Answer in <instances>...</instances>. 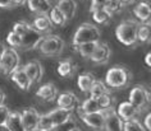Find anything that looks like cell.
Here are the masks:
<instances>
[{"label":"cell","instance_id":"1","mask_svg":"<svg viewBox=\"0 0 151 131\" xmlns=\"http://www.w3.org/2000/svg\"><path fill=\"white\" fill-rule=\"evenodd\" d=\"M132 80L131 70L122 65H115L108 70L105 75V85L111 89H122L129 85Z\"/></svg>","mask_w":151,"mask_h":131},{"label":"cell","instance_id":"2","mask_svg":"<svg viewBox=\"0 0 151 131\" xmlns=\"http://www.w3.org/2000/svg\"><path fill=\"white\" fill-rule=\"evenodd\" d=\"M100 37H101V32L97 25L92 23H83L76 31L73 38H72V43L74 45V47H77L83 43L100 41Z\"/></svg>","mask_w":151,"mask_h":131},{"label":"cell","instance_id":"3","mask_svg":"<svg viewBox=\"0 0 151 131\" xmlns=\"http://www.w3.org/2000/svg\"><path fill=\"white\" fill-rule=\"evenodd\" d=\"M137 27L138 24L133 21H124L115 29V37L120 43L127 47L134 46L137 42Z\"/></svg>","mask_w":151,"mask_h":131},{"label":"cell","instance_id":"4","mask_svg":"<svg viewBox=\"0 0 151 131\" xmlns=\"http://www.w3.org/2000/svg\"><path fill=\"white\" fill-rule=\"evenodd\" d=\"M65 42L58 35H47L39 43V50L44 56H59L64 51Z\"/></svg>","mask_w":151,"mask_h":131},{"label":"cell","instance_id":"5","mask_svg":"<svg viewBox=\"0 0 151 131\" xmlns=\"http://www.w3.org/2000/svg\"><path fill=\"white\" fill-rule=\"evenodd\" d=\"M19 55L16 51V48H5L4 54H3L1 61H0V70L4 75L9 76L17 68H19Z\"/></svg>","mask_w":151,"mask_h":131},{"label":"cell","instance_id":"6","mask_svg":"<svg viewBox=\"0 0 151 131\" xmlns=\"http://www.w3.org/2000/svg\"><path fill=\"white\" fill-rule=\"evenodd\" d=\"M129 103H132L137 110L141 112L146 110L150 104V93L143 85H136L129 93Z\"/></svg>","mask_w":151,"mask_h":131},{"label":"cell","instance_id":"7","mask_svg":"<svg viewBox=\"0 0 151 131\" xmlns=\"http://www.w3.org/2000/svg\"><path fill=\"white\" fill-rule=\"evenodd\" d=\"M22 123L26 131H35L39 129V120H40V113L36 108L28 107L23 111L21 115Z\"/></svg>","mask_w":151,"mask_h":131},{"label":"cell","instance_id":"8","mask_svg":"<svg viewBox=\"0 0 151 131\" xmlns=\"http://www.w3.org/2000/svg\"><path fill=\"white\" fill-rule=\"evenodd\" d=\"M42 38H44V35H41L40 32H37L36 29H33L32 25H31L28 31L21 37L19 48H22V50H24V51L35 48L36 46H39V43L41 42Z\"/></svg>","mask_w":151,"mask_h":131},{"label":"cell","instance_id":"9","mask_svg":"<svg viewBox=\"0 0 151 131\" xmlns=\"http://www.w3.org/2000/svg\"><path fill=\"white\" fill-rule=\"evenodd\" d=\"M104 113H105V123H104L105 131H123V121L116 115L114 108L104 111Z\"/></svg>","mask_w":151,"mask_h":131},{"label":"cell","instance_id":"10","mask_svg":"<svg viewBox=\"0 0 151 131\" xmlns=\"http://www.w3.org/2000/svg\"><path fill=\"white\" fill-rule=\"evenodd\" d=\"M56 103H58L59 108H63V110L67 111H72L73 112L74 110L78 108V98L74 93L72 92H64L62 94H59L56 97Z\"/></svg>","mask_w":151,"mask_h":131},{"label":"cell","instance_id":"11","mask_svg":"<svg viewBox=\"0 0 151 131\" xmlns=\"http://www.w3.org/2000/svg\"><path fill=\"white\" fill-rule=\"evenodd\" d=\"M111 56V50H110V46L106 43V42H99L97 45L96 50L93 51V54L91 55L90 60L93 62V64H105L109 61Z\"/></svg>","mask_w":151,"mask_h":131},{"label":"cell","instance_id":"12","mask_svg":"<svg viewBox=\"0 0 151 131\" xmlns=\"http://www.w3.org/2000/svg\"><path fill=\"white\" fill-rule=\"evenodd\" d=\"M115 112H116V115L119 116V118L122 120L123 122L131 121V120H136L137 118V116L139 115V111L132 103L128 102V101L127 102L120 103L118 106V110H116Z\"/></svg>","mask_w":151,"mask_h":131},{"label":"cell","instance_id":"13","mask_svg":"<svg viewBox=\"0 0 151 131\" xmlns=\"http://www.w3.org/2000/svg\"><path fill=\"white\" fill-rule=\"evenodd\" d=\"M23 69H24L26 75L28 76L29 81H31V84L40 81L44 75L42 65H41L39 61H29L26 64V65H23Z\"/></svg>","mask_w":151,"mask_h":131},{"label":"cell","instance_id":"14","mask_svg":"<svg viewBox=\"0 0 151 131\" xmlns=\"http://www.w3.org/2000/svg\"><path fill=\"white\" fill-rule=\"evenodd\" d=\"M82 121L86 125L92 127L96 130H103L104 129V123H105V113L104 111H97L93 113H88V115H80Z\"/></svg>","mask_w":151,"mask_h":131},{"label":"cell","instance_id":"15","mask_svg":"<svg viewBox=\"0 0 151 131\" xmlns=\"http://www.w3.org/2000/svg\"><path fill=\"white\" fill-rule=\"evenodd\" d=\"M26 3L28 5V9L39 16H47L51 9V3L49 0H27Z\"/></svg>","mask_w":151,"mask_h":131},{"label":"cell","instance_id":"16","mask_svg":"<svg viewBox=\"0 0 151 131\" xmlns=\"http://www.w3.org/2000/svg\"><path fill=\"white\" fill-rule=\"evenodd\" d=\"M10 78H12V80L18 85V87H19V89H22V91H28V89L31 88V85H32L31 81H29V79H28V76L26 75L23 66L17 68L12 73Z\"/></svg>","mask_w":151,"mask_h":131},{"label":"cell","instance_id":"17","mask_svg":"<svg viewBox=\"0 0 151 131\" xmlns=\"http://www.w3.org/2000/svg\"><path fill=\"white\" fill-rule=\"evenodd\" d=\"M136 18L142 23H149L151 17V5L149 1H139L133 9Z\"/></svg>","mask_w":151,"mask_h":131},{"label":"cell","instance_id":"18","mask_svg":"<svg viewBox=\"0 0 151 131\" xmlns=\"http://www.w3.org/2000/svg\"><path fill=\"white\" fill-rule=\"evenodd\" d=\"M36 97L42 101H46V102H50V101H54L58 97V89L52 83H47L37 89Z\"/></svg>","mask_w":151,"mask_h":131},{"label":"cell","instance_id":"19","mask_svg":"<svg viewBox=\"0 0 151 131\" xmlns=\"http://www.w3.org/2000/svg\"><path fill=\"white\" fill-rule=\"evenodd\" d=\"M55 6L63 13L67 21L72 19L76 14V10H77V4L74 0H58V4Z\"/></svg>","mask_w":151,"mask_h":131},{"label":"cell","instance_id":"20","mask_svg":"<svg viewBox=\"0 0 151 131\" xmlns=\"http://www.w3.org/2000/svg\"><path fill=\"white\" fill-rule=\"evenodd\" d=\"M47 115L52 122V126H58L60 123H63L64 121H67L68 118H70L72 116H73V112L58 107V108H55V110H52L51 112H49Z\"/></svg>","mask_w":151,"mask_h":131},{"label":"cell","instance_id":"21","mask_svg":"<svg viewBox=\"0 0 151 131\" xmlns=\"http://www.w3.org/2000/svg\"><path fill=\"white\" fill-rule=\"evenodd\" d=\"M33 29H36L37 32H40L41 35H45V33H49L51 31V28L54 25L51 24L50 19H49L47 16H39L37 18H35L33 23L31 24Z\"/></svg>","mask_w":151,"mask_h":131},{"label":"cell","instance_id":"22","mask_svg":"<svg viewBox=\"0 0 151 131\" xmlns=\"http://www.w3.org/2000/svg\"><path fill=\"white\" fill-rule=\"evenodd\" d=\"M76 73V64L72 60H62L58 65V74L62 78H72Z\"/></svg>","mask_w":151,"mask_h":131},{"label":"cell","instance_id":"23","mask_svg":"<svg viewBox=\"0 0 151 131\" xmlns=\"http://www.w3.org/2000/svg\"><path fill=\"white\" fill-rule=\"evenodd\" d=\"M5 126L8 129V131H26L23 127V123H22L19 112H10Z\"/></svg>","mask_w":151,"mask_h":131},{"label":"cell","instance_id":"24","mask_svg":"<svg viewBox=\"0 0 151 131\" xmlns=\"http://www.w3.org/2000/svg\"><path fill=\"white\" fill-rule=\"evenodd\" d=\"M80 115H88V113H93V112L101 111L99 107V103H97V99L93 98H87L82 102L81 107L77 108Z\"/></svg>","mask_w":151,"mask_h":131},{"label":"cell","instance_id":"25","mask_svg":"<svg viewBox=\"0 0 151 131\" xmlns=\"http://www.w3.org/2000/svg\"><path fill=\"white\" fill-rule=\"evenodd\" d=\"M90 98H93V99H97L100 98L101 96L106 94V93H109V88L105 85L104 81L101 80H95L91 85V88H90Z\"/></svg>","mask_w":151,"mask_h":131},{"label":"cell","instance_id":"26","mask_svg":"<svg viewBox=\"0 0 151 131\" xmlns=\"http://www.w3.org/2000/svg\"><path fill=\"white\" fill-rule=\"evenodd\" d=\"M95 76L92 75L91 73H82L78 75V79H77V84H78V88L81 89V92L83 93H87L91 88L92 83L95 81Z\"/></svg>","mask_w":151,"mask_h":131},{"label":"cell","instance_id":"27","mask_svg":"<svg viewBox=\"0 0 151 131\" xmlns=\"http://www.w3.org/2000/svg\"><path fill=\"white\" fill-rule=\"evenodd\" d=\"M49 19H50L52 25H56V27H62V25L65 24V17L63 16V13L56 8V6H51L50 12H49Z\"/></svg>","mask_w":151,"mask_h":131},{"label":"cell","instance_id":"28","mask_svg":"<svg viewBox=\"0 0 151 131\" xmlns=\"http://www.w3.org/2000/svg\"><path fill=\"white\" fill-rule=\"evenodd\" d=\"M100 41H95V42H88V43H83V45H80V46L76 47V50L80 52V55L85 59H90L91 55L93 54V51L96 50L97 45H99Z\"/></svg>","mask_w":151,"mask_h":131},{"label":"cell","instance_id":"29","mask_svg":"<svg viewBox=\"0 0 151 131\" xmlns=\"http://www.w3.org/2000/svg\"><path fill=\"white\" fill-rule=\"evenodd\" d=\"M151 27L150 23H142L137 27V41L139 42H150Z\"/></svg>","mask_w":151,"mask_h":131},{"label":"cell","instance_id":"30","mask_svg":"<svg viewBox=\"0 0 151 131\" xmlns=\"http://www.w3.org/2000/svg\"><path fill=\"white\" fill-rule=\"evenodd\" d=\"M111 14L106 9H99L92 12V19L99 24H108L111 21Z\"/></svg>","mask_w":151,"mask_h":131},{"label":"cell","instance_id":"31","mask_svg":"<svg viewBox=\"0 0 151 131\" xmlns=\"http://www.w3.org/2000/svg\"><path fill=\"white\" fill-rule=\"evenodd\" d=\"M97 103H99V107L101 111H106V110H111L114 108V98L110 93H106V94L101 96L100 98H97Z\"/></svg>","mask_w":151,"mask_h":131},{"label":"cell","instance_id":"32","mask_svg":"<svg viewBox=\"0 0 151 131\" xmlns=\"http://www.w3.org/2000/svg\"><path fill=\"white\" fill-rule=\"evenodd\" d=\"M77 129V121L76 118L72 116L70 118H68L67 121H64L63 123H60L58 126H54L51 129V131H73Z\"/></svg>","mask_w":151,"mask_h":131},{"label":"cell","instance_id":"33","mask_svg":"<svg viewBox=\"0 0 151 131\" xmlns=\"http://www.w3.org/2000/svg\"><path fill=\"white\" fill-rule=\"evenodd\" d=\"M122 8H123V4L120 0H108L104 9H106L113 16V14H115V13H119L120 10H122Z\"/></svg>","mask_w":151,"mask_h":131},{"label":"cell","instance_id":"34","mask_svg":"<svg viewBox=\"0 0 151 131\" xmlns=\"http://www.w3.org/2000/svg\"><path fill=\"white\" fill-rule=\"evenodd\" d=\"M123 131H146V129L137 120H131L123 122Z\"/></svg>","mask_w":151,"mask_h":131},{"label":"cell","instance_id":"35","mask_svg":"<svg viewBox=\"0 0 151 131\" xmlns=\"http://www.w3.org/2000/svg\"><path fill=\"white\" fill-rule=\"evenodd\" d=\"M52 122L49 115H40V120H39V130H44V131H51L52 129Z\"/></svg>","mask_w":151,"mask_h":131},{"label":"cell","instance_id":"36","mask_svg":"<svg viewBox=\"0 0 151 131\" xmlns=\"http://www.w3.org/2000/svg\"><path fill=\"white\" fill-rule=\"evenodd\" d=\"M29 27H31V24H28L27 22L19 21V22H17V23H14V25H13V32L17 33L18 36L22 37L29 29Z\"/></svg>","mask_w":151,"mask_h":131},{"label":"cell","instance_id":"37","mask_svg":"<svg viewBox=\"0 0 151 131\" xmlns=\"http://www.w3.org/2000/svg\"><path fill=\"white\" fill-rule=\"evenodd\" d=\"M6 42L9 43V46L12 48H19L21 46V36H18L17 33H14L13 31L8 33L6 36Z\"/></svg>","mask_w":151,"mask_h":131},{"label":"cell","instance_id":"38","mask_svg":"<svg viewBox=\"0 0 151 131\" xmlns=\"http://www.w3.org/2000/svg\"><path fill=\"white\" fill-rule=\"evenodd\" d=\"M9 115H10V110L4 104H1L0 106V126H4L6 123Z\"/></svg>","mask_w":151,"mask_h":131},{"label":"cell","instance_id":"39","mask_svg":"<svg viewBox=\"0 0 151 131\" xmlns=\"http://www.w3.org/2000/svg\"><path fill=\"white\" fill-rule=\"evenodd\" d=\"M108 0H91V6H90V12H95L99 9H104L106 5Z\"/></svg>","mask_w":151,"mask_h":131},{"label":"cell","instance_id":"40","mask_svg":"<svg viewBox=\"0 0 151 131\" xmlns=\"http://www.w3.org/2000/svg\"><path fill=\"white\" fill-rule=\"evenodd\" d=\"M0 8H5V9L13 8L12 0H0Z\"/></svg>","mask_w":151,"mask_h":131},{"label":"cell","instance_id":"41","mask_svg":"<svg viewBox=\"0 0 151 131\" xmlns=\"http://www.w3.org/2000/svg\"><path fill=\"white\" fill-rule=\"evenodd\" d=\"M145 126H146L147 131L151 130V115H150V113H147L146 118H145Z\"/></svg>","mask_w":151,"mask_h":131},{"label":"cell","instance_id":"42","mask_svg":"<svg viewBox=\"0 0 151 131\" xmlns=\"http://www.w3.org/2000/svg\"><path fill=\"white\" fill-rule=\"evenodd\" d=\"M27 0H12V4H13V8L14 6H21V5H24Z\"/></svg>","mask_w":151,"mask_h":131},{"label":"cell","instance_id":"43","mask_svg":"<svg viewBox=\"0 0 151 131\" xmlns=\"http://www.w3.org/2000/svg\"><path fill=\"white\" fill-rule=\"evenodd\" d=\"M151 54H150V52H147V55H146V57H145V62L147 64V66H149V68H150V66H151Z\"/></svg>","mask_w":151,"mask_h":131},{"label":"cell","instance_id":"44","mask_svg":"<svg viewBox=\"0 0 151 131\" xmlns=\"http://www.w3.org/2000/svg\"><path fill=\"white\" fill-rule=\"evenodd\" d=\"M4 99H5V93L0 89V106H1L3 103H4Z\"/></svg>","mask_w":151,"mask_h":131},{"label":"cell","instance_id":"45","mask_svg":"<svg viewBox=\"0 0 151 131\" xmlns=\"http://www.w3.org/2000/svg\"><path fill=\"white\" fill-rule=\"evenodd\" d=\"M5 46L3 43H0V61H1V57H3V54H4V51H5Z\"/></svg>","mask_w":151,"mask_h":131},{"label":"cell","instance_id":"46","mask_svg":"<svg viewBox=\"0 0 151 131\" xmlns=\"http://www.w3.org/2000/svg\"><path fill=\"white\" fill-rule=\"evenodd\" d=\"M120 1H122V4L124 5V4H131L133 0H120Z\"/></svg>","mask_w":151,"mask_h":131},{"label":"cell","instance_id":"47","mask_svg":"<svg viewBox=\"0 0 151 131\" xmlns=\"http://www.w3.org/2000/svg\"><path fill=\"white\" fill-rule=\"evenodd\" d=\"M0 131H8V129H6V126H0Z\"/></svg>","mask_w":151,"mask_h":131},{"label":"cell","instance_id":"48","mask_svg":"<svg viewBox=\"0 0 151 131\" xmlns=\"http://www.w3.org/2000/svg\"><path fill=\"white\" fill-rule=\"evenodd\" d=\"M73 131H81L80 129H78V127H77V129H76V130H73Z\"/></svg>","mask_w":151,"mask_h":131},{"label":"cell","instance_id":"49","mask_svg":"<svg viewBox=\"0 0 151 131\" xmlns=\"http://www.w3.org/2000/svg\"><path fill=\"white\" fill-rule=\"evenodd\" d=\"M35 131H44V130H39V129H37V130H35Z\"/></svg>","mask_w":151,"mask_h":131}]
</instances>
